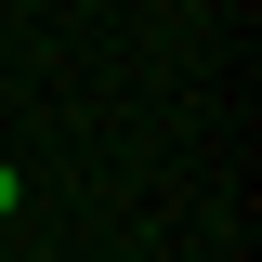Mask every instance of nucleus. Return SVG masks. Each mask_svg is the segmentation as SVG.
Masks as SVG:
<instances>
[{"label":"nucleus","instance_id":"1","mask_svg":"<svg viewBox=\"0 0 262 262\" xmlns=\"http://www.w3.org/2000/svg\"><path fill=\"white\" fill-rule=\"evenodd\" d=\"M0 223H13V170H0Z\"/></svg>","mask_w":262,"mask_h":262}]
</instances>
